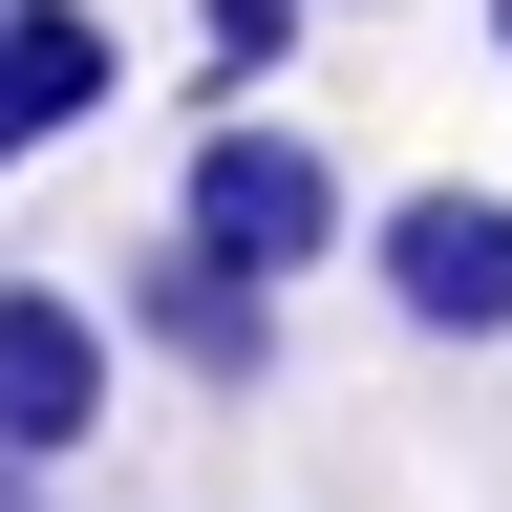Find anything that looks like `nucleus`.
<instances>
[{
  "label": "nucleus",
  "instance_id": "f257e3e1",
  "mask_svg": "<svg viewBox=\"0 0 512 512\" xmlns=\"http://www.w3.org/2000/svg\"><path fill=\"white\" fill-rule=\"evenodd\" d=\"M171 214L214 235V256H256V278H320V256L363 235V192H342V150H320V128H278L256 86H214V128H192V171H171Z\"/></svg>",
  "mask_w": 512,
  "mask_h": 512
},
{
  "label": "nucleus",
  "instance_id": "f03ea898",
  "mask_svg": "<svg viewBox=\"0 0 512 512\" xmlns=\"http://www.w3.org/2000/svg\"><path fill=\"white\" fill-rule=\"evenodd\" d=\"M363 278H384L406 342H512V192H470V171L384 192V214H363Z\"/></svg>",
  "mask_w": 512,
  "mask_h": 512
},
{
  "label": "nucleus",
  "instance_id": "7ed1b4c3",
  "mask_svg": "<svg viewBox=\"0 0 512 512\" xmlns=\"http://www.w3.org/2000/svg\"><path fill=\"white\" fill-rule=\"evenodd\" d=\"M128 342H150L171 384H214V406H235V384H278V278H256V256H214V235H150V256H128Z\"/></svg>",
  "mask_w": 512,
  "mask_h": 512
},
{
  "label": "nucleus",
  "instance_id": "20e7f679",
  "mask_svg": "<svg viewBox=\"0 0 512 512\" xmlns=\"http://www.w3.org/2000/svg\"><path fill=\"white\" fill-rule=\"evenodd\" d=\"M107 384H128V342H107L86 278H0V427H22V448H86Z\"/></svg>",
  "mask_w": 512,
  "mask_h": 512
},
{
  "label": "nucleus",
  "instance_id": "39448f33",
  "mask_svg": "<svg viewBox=\"0 0 512 512\" xmlns=\"http://www.w3.org/2000/svg\"><path fill=\"white\" fill-rule=\"evenodd\" d=\"M107 86H128V64H107V22H86V0H0V171H22L43 128H86Z\"/></svg>",
  "mask_w": 512,
  "mask_h": 512
},
{
  "label": "nucleus",
  "instance_id": "423d86ee",
  "mask_svg": "<svg viewBox=\"0 0 512 512\" xmlns=\"http://www.w3.org/2000/svg\"><path fill=\"white\" fill-rule=\"evenodd\" d=\"M299 64V0H192V86H278Z\"/></svg>",
  "mask_w": 512,
  "mask_h": 512
},
{
  "label": "nucleus",
  "instance_id": "0eeeda50",
  "mask_svg": "<svg viewBox=\"0 0 512 512\" xmlns=\"http://www.w3.org/2000/svg\"><path fill=\"white\" fill-rule=\"evenodd\" d=\"M0 512H64V448H22V427H0Z\"/></svg>",
  "mask_w": 512,
  "mask_h": 512
},
{
  "label": "nucleus",
  "instance_id": "6e6552de",
  "mask_svg": "<svg viewBox=\"0 0 512 512\" xmlns=\"http://www.w3.org/2000/svg\"><path fill=\"white\" fill-rule=\"evenodd\" d=\"M491 64H512V0H491Z\"/></svg>",
  "mask_w": 512,
  "mask_h": 512
}]
</instances>
